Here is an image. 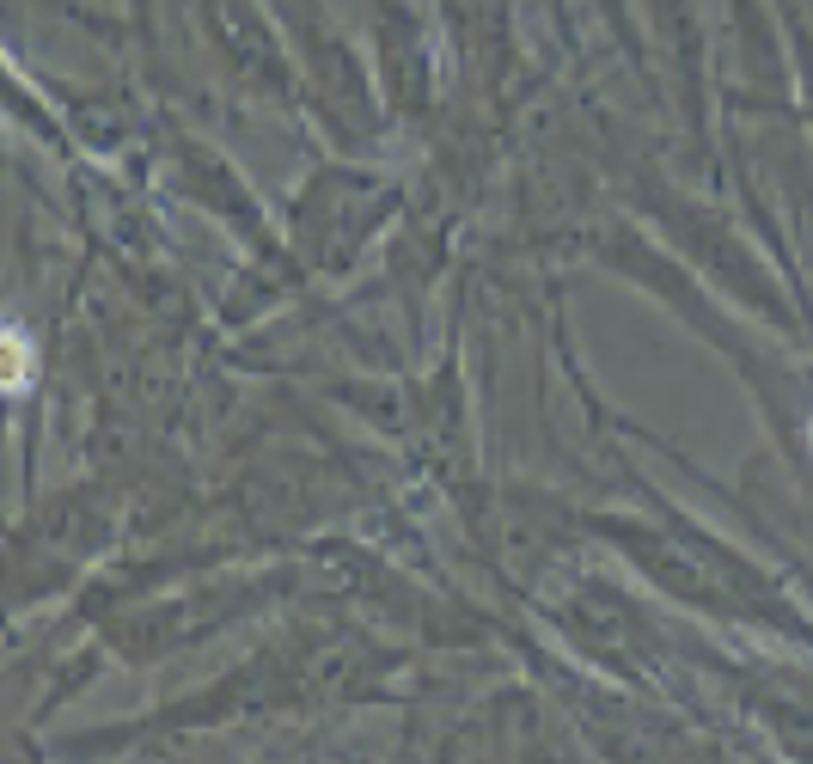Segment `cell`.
Instances as JSON below:
<instances>
[{"label":"cell","instance_id":"1","mask_svg":"<svg viewBox=\"0 0 813 764\" xmlns=\"http://www.w3.org/2000/svg\"><path fill=\"white\" fill-rule=\"evenodd\" d=\"M25 373H31V361H25V337L13 331V337H7V386H25Z\"/></svg>","mask_w":813,"mask_h":764}]
</instances>
